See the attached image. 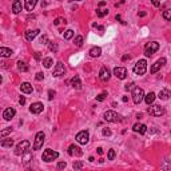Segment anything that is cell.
Masks as SVG:
<instances>
[{
  "label": "cell",
  "mask_w": 171,
  "mask_h": 171,
  "mask_svg": "<svg viewBox=\"0 0 171 171\" xmlns=\"http://www.w3.org/2000/svg\"><path fill=\"white\" fill-rule=\"evenodd\" d=\"M146 71H147V62L145 59H140L136 62V64L134 66V72L136 75H145Z\"/></svg>",
  "instance_id": "obj_1"
},
{
  "label": "cell",
  "mask_w": 171,
  "mask_h": 171,
  "mask_svg": "<svg viewBox=\"0 0 171 171\" xmlns=\"http://www.w3.org/2000/svg\"><path fill=\"white\" fill-rule=\"evenodd\" d=\"M147 112L151 116H162V115H165L166 110H165V107H162L159 104H152L147 108Z\"/></svg>",
  "instance_id": "obj_2"
},
{
  "label": "cell",
  "mask_w": 171,
  "mask_h": 171,
  "mask_svg": "<svg viewBox=\"0 0 171 171\" xmlns=\"http://www.w3.org/2000/svg\"><path fill=\"white\" fill-rule=\"evenodd\" d=\"M143 99H145V91H143V88L135 87L132 90V100H134V103H135V104H139Z\"/></svg>",
  "instance_id": "obj_3"
},
{
  "label": "cell",
  "mask_w": 171,
  "mask_h": 171,
  "mask_svg": "<svg viewBox=\"0 0 171 171\" xmlns=\"http://www.w3.org/2000/svg\"><path fill=\"white\" fill-rule=\"evenodd\" d=\"M28 148H29V142L28 140H23V142H20L16 146V148H15V155H18V157L24 155L26 152H28Z\"/></svg>",
  "instance_id": "obj_4"
},
{
  "label": "cell",
  "mask_w": 171,
  "mask_h": 171,
  "mask_svg": "<svg viewBox=\"0 0 171 171\" xmlns=\"http://www.w3.org/2000/svg\"><path fill=\"white\" fill-rule=\"evenodd\" d=\"M159 49V43L157 41H151V43H147L145 47V55L146 56H152L154 52H157Z\"/></svg>",
  "instance_id": "obj_5"
},
{
  "label": "cell",
  "mask_w": 171,
  "mask_h": 171,
  "mask_svg": "<svg viewBox=\"0 0 171 171\" xmlns=\"http://www.w3.org/2000/svg\"><path fill=\"white\" fill-rule=\"evenodd\" d=\"M58 157H59V152L51 150V148H48V150H44L41 159H43L44 162H52V160H55Z\"/></svg>",
  "instance_id": "obj_6"
},
{
  "label": "cell",
  "mask_w": 171,
  "mask_h": 171,
  "mask_svg": "<svg viewBox=\"0 0 171 171\" xmlns=\"http://www.w3.org/2000/svg\"><path fill=\"white\" fill-rule=\"evenodd\" d=\"M104 120L106 122H111V123H118L120 122V115L115 112V111H106L104 112Z\"/></svg>",
  "instance_id": "obj_7"
},
{
  "label": "cell",
  "mask_w": 171,
  "mask_h": 171,
  "mask_svg": "<svg viewBox=\"0 0 171 171\" xmlns=\"http://www.w3.org/2000/svg\"><path fill=\"white\" fill-rule=\"evenodd\" d=\"M44 138H46V135H44L43 131H39V132L36 134V135H35V142H34V150H40V148L43 147Z\"/></svg>",
  "instance_id": "obj_8"
},
{
  "label": "cell",
  "mask_w": 171,
  "mask_h": 171,
  "mask_svg": "<svg viewBox=\"0 0 171 171\" xmlns=\"http://www.w3.org/2000/svg\"><path fill=\"white\" fill-rule=\"evenodd\" d=\"M88 140H90V134H88V131L83 130L76 134V142L78 143H80V145H87Z\"/></svg>",
  "instance_id": "obj_9"
},
{
  "label": "cell",
  "mask_w": 171,
  "mask_h": 171,
  "mask_svg": "<svg viewBox=\"0 0 171 171\" xmlns=\"http://www.w3.org/2000/svg\"><path fill=\"white\" fill-rule=\"evenodd\" d=\"M114 75L118 79L123 80V79H126V76H127V70H126L124 67H115V68H114Z\"/></svg>",
  "instance_id": "obj_10"
},
{
  "label": "cell",
  "mask_w": 171,
  "mask_h": 171,
  "mask_svg": "<svg viewBox=\"0 0 171 171\" xmlns=\"http://www.w3.org/2000/svg\"><path fill=\"white\" fill-rule=\"evenodd\" d=\"M163 64H166V58H160V59H158V60L152 64V67H151V70H150V72H151V74L158 72V71H159L160 68L163 67Z\"/></svg>",
  "instance_id": "obj_11"
},
{
  "label": "cell",
  "mask_w": 171,
  "mask_h": 171,
  "mask_svg": "<svg viewBox=\"0 0 171 171\" xmlns=\"http://www.w3.org/2000/svg\"><path fill=\"white\" fill-rule=\"evenodd\" d=\"M43 110H44V106H43V103H40V102L32 103L31 107H29V111H31L32 114H35V115H39L40 112H43Z\"/></svg>",
  "instance_id": "obj_12"
},
{
  "label": "cell",
  "mask_w": 171,
  "mask_h": 171,
  "mask_svg": "<svg viewBox=\"0 0 171 171\" xmlns=\"http://www.w3.org/2000/svg\"><path fill=\"white\" fill-rule=\"evenodd\" d=\"M64 72H66V68H64V64L59 62V63H58V64H56V66H55V68H54V72H52V75L55 76V78H58V76H62V75H64Z\"/></svg>",
  "instance_id": "obj_13"
},
{
  "label": "cell",
  "mask_w": 171,
  "mask_h": 171,
  "mask_svg": "<svg viewBox=\"0 0 171 171\" xmlns=\"http://www.w3.org/2000/svg\"><path fill=\"white\" fill-rule=\"evenodd\" d=\"M110 76H111L110 70H108L107 67H102V68H100V72H99V78H100V80L102 82H108Z\"/></svg>",
  "instance_id": "obj_14"
},
{
  "label": "cell",
  "mask_w": 171,
  "mask_h": 171,
  "mask_svg": "<svg viewBox=\"0 0 171 171\" xmlns=\"http://www.w3.org/2000/svg\"><path fill=\"white\" fill-rule=\"evenodd\" d=\"M68 154H70V155H76V157H82V155H83V151H82V148L78 147V146L71 145L70 147H68Z\"/></svg>",
  "instance_id": "obj_15"
},
{
  "label": "cell",
  "mask_w": 171,
  "mask_h": 171,
  "mask_svg": "<svg viewBox=\"0 0 171 171\" xmlns=\"http://www.w3.org/2000/svg\"><path fill=\"white\" fill-rule=\"evenodd\" d=\"M132 130L135 131V132H139L140 135H143V134L147 132V126L143 124V123H135L132 127Z\"/></svg>",
  "instance_id": "obj_16"
},
{
  "label": "cell",
  "mask_w": 171,
  "mask_h": 171,
  "mask_svg": "<svg viewBox=\"0 0 171 171\" xmlns=\"http://www.w3.org/2000/svg\"><path fill=\"white\" fill-rule=\"evenodd\" d=\"M20 91L24 94H32L34 87H32V84L28 83V82H23V83L20 84Z\"/></svg>",
  "instance_id": "obj_17"
},
{
  "label": "cell",
  "mask_w": 171,
  "mask_h": 171,
  "mask_svg": "<svg viewBox=\"0 0 171 171\" xmlns=\"http://www.w3.org/2000/svg\"><path fill=\"white\" fill-rule=\"evenodd\" d=\"M15 114H16L15 108H12V107L6 108V110H4V112H3V118L6 119V120H11V119L15 116Z\"/></svg>",
  "instance_id": "obj_18"
},
{
  "label": "cell",
  "mask_w": 171,
  "mask_h": 171,
  "mask_svg": "<svg viewBox=\"0 0 171 171\" xmlns=\"http://www.w3.org/2000/svg\"><path fill=\"white\" fill-rule=\"evenodd\" d=\"M39 32H40L39 29H28V31L26 32V39L28 41H32L34 39L36 38V36L39 35Z\"/></svg>",
  "instance_id": "obj_19"
},
{
  "label": "cell",
  "mask_w": 171,
  "mask_h": 171,
  "mask_svg": "<svg viewBox=\"0 0 171 171\" xmlns=\"http://www.w3.org/2000/svg\"><path fill=\"white\" fill-rule=\"evenodd\" d=\"M21 9H23V4H21V1H19V0L14 1V4H12V12H14L15 15H18V14L21 12Z\"/></svg>",
  "instance_id": "obj_20"
},
{
  "label": "cell",
  "mask_w": 171,
  "mask_h": 171,
  "mask_svg": "<svg viewBox=\"0 0 171 171\" xmlns=\"http://www.w3.org/2000/svg\"><path fill=\"white\" fill-rule=\"evenodd\" d=\"M71 86H72L74 88H76V90H79V88L82 87V82H80V78H79L78 75H75L72 79H71Z\"/></svg>",
  "instance_id": "obj_21"
},
{
  "label": "cell",
  "mask_w": 171,
  "mask_h": 171,
  "mask_svg": "<svg viewBox=\"0 0 171 171\" xmlns=\"http://www.w3.org/2000/svg\"><path fill=\"white\" fill-rule=\"evenodd\" d=\"M170 96H171L170 90H167V88H163V90H160L159 96H158V98H159V99H162V100H167V99L170 98Z\"/></svg>",
  "instance_id": "obj_22"
},
{
  "label": "cell",
  "mask_w": 171,
  "mask_h": 171,
  "mask_svg": "<svg viewBox=\"0 0 171 171\" xmlns=\"http://www.w3.org/2000/svg\"><path fill=\"white\" fill-rule=\"evenodd\" d=\"M12 49L11 48H7V47H1L0 48V55L3 56V58H9V56H12Z\"/></svg>",
  "instance_id": "obj_23"
},
{
  "label": "cell",
  "mask_w": 171,
  "mask_h": 171,
  "mask_svg": "<svg viewBox=\"0 0 171 171\" xmlns=\"http://www.w3.org/2000/svg\"><path fill=\"white\" fill-rule=\"evenodd\" d=\"M155 98H157V95H155V94H154V92H148L147 95L145 96V102H146V103H147L148 106H150V104H152V103H154Z\"/></svg>",
  "instance_id": "obj_24"
},
{
  "label": "cell",
  "mask_w": 171,
  "mask_h": 171,
  "mask_svg": "<svg viewBox=\"0 0 171 171\" xmlns=\"http://www.w3.org/2000/svg\"><path fill=\"white\" fill-rule=\"evenodd\" d=\"M100 54H102L100 47H92V48L90 49V55L92 56V58H98V56H100Z\"/></svg>",
  "instance_id": "obj_25"
},
{
  "label": "cell",
  "mask_w": 171,
  "mask_h": 171,
  "mask_svg": "<svg viewBox=\"0 0 171 171\" xmlns=\"http://www.w3.org/2000/svg\"><path fill=\"white\" fill-rule=\"evenodd\" d=\"M0 146L4 148H11L12 146H14V140L9 138V139H3L1 142H0Z\"/></svg>",
  "instance_id": "obj_26"
},
{
  "label": "cell",
  "mask_w": 171,
  "mask_h": 171,
  "mask_svg": "<svg viewBox=\"0 0 171 171\" xmlns=\"http://www.w3.org/2000/svg\"><path fill=\"white\" fill-rule=\"evenodd\" d=\"M35 6H36V0H27L26 4H24L27 11H32V9L35 8Z\"/></svg>",
  "instance_id": "obj_27"
},
{
  "label": "cell",
  "mask_w": 171,
  "mask_h": 171,
  "mask_svg": "<svg viewBox=\"0 0 171 171\" xmlns=\"http://www.w3.org/2000/svg\"><path fill=\"white\" fill-rule=\"evenodd\" d=\"M18 68H19V71H21V72H27V71H28V66L21 60L18 62Z\"/></svg>",
  "instance_id": "obj_28"
},
{
  "label": "cell",
  "mask_w": 171,
  "mask_h": 171,
  "mask_svg": "<svg viewBox=\"0 0 171 171\" xmlns=\"http://www.w3.org/2000/svg\"><path fill=\"white\" fill-rule=\"evenodd\" d=\"M52 63H54L52 58H44L43 59V64H44V67H46V68H49V67L52 66Z\"/></svg>",
  "instance_id": "obj_29"
},
{
  "label": "cell",
  "mask_w": 171,
  "mask_h": 171,
  "mask_svg": "<svg viewBox=\"0 0 171 171\" xmlns=\"http://www.w3.org/2000/svg\"><path fill=\"white\" fill-rule=\"evenodd\" d=\"M31 159H32L31 152H26V154H24V157H23V163H24V165H28V163L31 162Z\"/></svg>",
  "instance_id": "obj_30"
},
{
  "label": "cell",
  "mask_w": 171,
  "mask_h": 171,
  "mask_svg": "<svg viewBox=\"0 0 171 171\" xmlns=\"http://www.w3.org/2000/svg\"><path fill=\"white\" fill-rule=\"evenodd\" d=\"M48 48H49L51 52H56V51H58V43H55V41H49Z\"/></svg>",
  "instance_id": "obj_31"
},
{
  "label": "cell",
  "mask_w": 171,
  "mask_h": 171,
  "mask_svg": "<svg viewBox=\"0 0 171 171\" xmlns=\"http://www.w3.org/2000/svg\"><path fill=\"white\" fill-rule=\"evenodd\" d=\"M163 19L165 20H168L171 21V9H166V11H163Z\"/></svg>",
  "instance_id": "obj_32"
},
{
  "label": "cell",
  "mask_w": 171,
  "mask_h": 171,
  "mask_svg": "<svg viewBox=\"0 0 171 171\" xmlns=\"http://www.w3.org/2000/svg\"><path fill=\"white\" fill-rule=\"evenodd\" d=\"M108 14V11L107 9H102V8H99V9H96V15H98L99 18H104L106 15Z\"/></svg>",
  "instance_id": "obj_33"
},
{
  "label": "cell",
  "mask_w": 171,
  "mask_h": 171,
  "mask_svg": "<svg viewBox=\"0 0 171 171\" xmlns=\"http://www.w3.org/2000/svg\"><path fill=\"white\" fill-rule=\"evenodd\" d=\"M115 155H116L115 150H114V148H111V150H108V154H107V159H108V160H114V159H115Z\"/></svg>",
  "instance_id": "obj_34"
},
{
  "label": "cell",
  "mask_w": 171,
  "mask_h": 171,
  "mask_svg": "<svg viewBox=\"0 0 171 171\" xmlns=\"http://www.w3.org/2000/svg\"><path fill=\"white\" fill-rule=\"evenodd\" d=\"M72 36H74V31H72V29H67V31L64 32V39H66V40H70Z\"/></svg>",
  "instance_id": "obj_35"
},
{
  "label": "cell",
  "mask_w": 171,
  "mask_h": 171,
  "mask_svg": "<svg viewBox=\"0 0 171 171\" xmlns=\"http://www.w3.org/2000/svg\"><path fill=\"white\" fill-rule=\"evenodd\" d=\"M82 167H83V162H80V160H78V162L74 163V170L75 171H80Z\"/></svg>",
  "instance_id": "obj_36"
},
{
  "label": "cell",
  "mask_w": 171,
  "mask_h": 171,
  "mask_svg": "<svg viewBox=\"0 0 171 171\" xmlns=\"http://www.w3.org/2000/svg\"><path fill=\"white\" fill-rule=\"evenodd\" d=\"M106 96H107V92H106V91H104V92L99 94V95L96 96V100H98V102H103V100H104V99H106Z\"/></svg>",
  "instance_id": "obj_37"
},
{
  "label": "cell",
  "mask_w": 171,
  "mask_h": 171,
  "mask_svg": "<svg viewBox=\"0 0 171 171\" xmlns=\"http://www.w3.org/2000/svg\"><path fill=\"white\" fill-rule=\"evenodd\" d=\"M75 44L76 47H80L83 44V36H76L75 38Z\"/></svg>",
  "instance_id": "obj_38"
},
{
  "label": "cell",
  "mask_w": 171,
  "mask_h": 171,
  "mask_svg": "<svg viewBox=\"0 0 171 171\" xmlns=\"http://www.w3.org/2000/svg\"><path fill=\"white\" fill-rule=\"evenodd\" d=\"M11 131H12V128H11V127L6 128V130H3V131H1V134H0V136H1V138H6V135H8V134H11Z\"/></svg>",
  "instance_id": "obj_39"
},
{
  "label": "cell",
  "mask_w": 171,
  "mask_h": 171,
  "mask_svg": "<svg viewBox=\"0 0 171 171\" xmlns=\"http://www.w3.org/2000/svg\"><path fill=\"white\" fill-rule=\"evenodd\" d=\"M126 90L127 91H131V90H134L135 88V83H128V84H126Z\"/></svg>",
  "instance_id": "obj_40"
},
{
  "label": "cell",
  "mask_w": 171,
  "mask_h": 171,
  "mask_svg": "<svg viewBox=\"0 0 171 171\" xmlns=\"http://www.w3.org/2000/svg\"><path fill=\"white\" fill-rule=\"evenodd\" d=\"M66 166H67L66 162H59L56 167H58V170H63V168H66Z\"/></svg>",
  "instance_id": "obj_41"
},
{
  "label": "cell",
  "mask_w": 171,
  "mask_h": 171,
  "mask_svg": "<svg viewBox=\"0 0 171 171\" xmlns=\"http://www.w3.org/2000/svg\"><path fill=\"white\" fill-rule=\"evenodd\" d=\"M35 79H36V80H43V79H44V74L43 72H38V74H36V76H35Z\"/></svg>",
  "instance_id": "obj_42"
},
{
  "label": "cell",
  "mask_w": 171,
  "mask_h": 171,
  "mask_svg": "<svg viewBox=\"0 0 171 171\" xmlns=\"http://www.w3.org/2000/svg\"><path fill=\"white\" fill-rule=\"evenodd\" d=\"M62 21H63V23H67V21L64 20V19H62V18H58V19H56V20H55V21H54V24H55V26H59V24H60Z\"/></svg>",
  "instance_id": "obj_43"
},
{
  "label": "cell",
  "mask_w": 171,
  "mask_h": 171,
  "mask_svg": "<svg viewBox=\"0 0 171 171\" xmlns=\"http://www.w3.org/2000/svg\"><path fill=\"white\" fill-rule=\"evenodd\" d=\"M40 43H41V44H49V43H48V38H47L46 35H44V36H41Z\"/></svg>",
  "instance_id": "obj_44"
},
{
  "label": "cell",
  "mask_w": 171,
  "mask_h": 171,
  "mask_svg": "<svg viewBox=\"0 0 171 171\" xmlns=\"http://www.w3.org/2000/svg\"><path fill=\"white\" fill-rule=\"evenodd\" d=\"M54 96H55V91L49 90V91H48V99H49V100H52V99H54Z\"/></svg>",
  "instance_id": "obj_45"
},
{
  "label": "cell",
  "mask_w": 171,
  "mask_h": 171,
  "mask_svg": "<svg viewBox=\"0 0 171 171\" xmlns=\"http://www.w3.org/2000/svg\"><path fill=\"white\" fill-rule=\"evenodd\" d=\"M103 135H104V136H110L111 135V130H108V128H103Z\"/></svg>",
  "instance_id": "obj_46"
},
{
  "label": "cell",
  "mask_w": 171,
  "mask_h": 171,
  "mask_svg": "<svg viewBox=\"0 0 171 171\" xmlns=\"http://www.w3.org/2000/svg\"><path fill=\"white\" fill-rule=\"evenodd\" d=\"M19 103H20L21 106H23V104H26V98H24V96H21V98L19 99Z\"/></svg>",
  "instance_id": "obj_47"
},
{
  "label": "cell",
  "mask_w": 171,
  "mask_h": 171,
  "mask_svg": "<svg viewBox=\"0 0 171 171\" xmlns=\"http://www.w3.org/2000/svg\"><path fill=\"white\" fill-rule=\"evenodd\" d=\"M40 58H41V52H35V59H36V60H39Z\"/></svg>",
  "instance_id": "obj_48"
},
{
  "label": "cell",
  "mask_w": 171,
  "mask_h": 171,
  "mask_svg": "<svg viewBox=\"0 0 171 171\" xmlns=\"http://www.w3.org/2000/svg\"><path fill=\"white\" fill-rule=\"evenodd\" d=\"M130 59H131V56H130V55H124V56L122 58V60L124 62V60H130Z\"/></svg>",
  "instance_id": "obj_49"
},
{
  "label": "cell",
  "mask_w": 171,
  "mask_h": 171,
  "mask_svg": "<svg viewBox=\"0 0 171 171\" xmlns=\"http://www.w3.org/2000/svg\"><path fill=\"white\" fill-rule=\"evenodd\" d=\"M96 151H98V154H99V155H102V154H103V148H102V147L96 148Z\"/></svg>",
  "instance_id": "obj_50"
},
{
  "label": "cell",
  "mask_w": 171,
  "mask_h": 171,
  "mask_svg": "<svg viewBox=\"0 0 171 171\" xmlns=\"http://www.w3.org/2000/svg\"><path fill=\"white\" fill-rule=\"evenodd\" d=\"M152 4H154V6H155V7H159V6H160V3H159V1H155V0H154V1H152Z\"/></svg>",
  "instance_id": "obj_51"
},
{
  "label": "cell",
  "mask_w": 171,
  "mask_h": 171,
  "mask_svg": "<svg viewBox=\"0 0 171 171\" xmlns=\"http://www.w3.org/2000/svg\"><path fill=\"white\" fill-rule=\"evenodd\" d=\"M138 16H140V18H143V16H146V12H139V14H138Z\"/></svg>",
  "instance_id": "obj_52"
},
{
  "label": "cell",
  "mask_w": 171,
  "mask_h": 171,
  "mask_svg": "<svg viewBox=\"0 0 171 171\" xmlns=\"http://www.w3.org/2000/svg\"><path fill=\"white\" fill-rule=\"evenodd\" d=\"M106 6V1H100V3H99V7H104Z\"/></svg>",
  "instance_id": "obj_53"
},
{
  "label": "cell",
  "mask_w": 171,
  "mask_h": 171,
  "mask_svg": "<svg viewBox=\"0 0 171 171\" xmlns=\"http://www.w3.org/2000/svg\"><path fill=\"white\" fill-rule=\"evenodd\" d=\"M122 100H123V102H127V100H128V98H127V96H123Z\"/></svg>",
  "instance_id": "obj_54"
},
{
  "label": "cell",
  "mask_w": 171,
  "mask_h": 171,
  "mask_svg": "<svg viewBox=\"0 0 171 171\" xmlns=\"http://www.w3.org/2000/svg\"><path fill=\"white\" fill-rule=\"evenodd\" d=\"M26 171H34V170H31V168H27V170Z\"/></svg>",
  "instance_id": "obj_55"
}]
</instances>
